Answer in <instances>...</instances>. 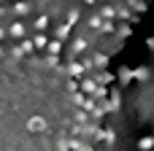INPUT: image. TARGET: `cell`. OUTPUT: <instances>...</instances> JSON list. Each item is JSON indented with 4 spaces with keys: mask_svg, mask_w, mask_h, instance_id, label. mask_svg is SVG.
<instances>
[{
    "mask_svg": "<svg viewBox=\"0 0 154 151\" xmlns=\"http://www.w3.org/2000/svg\"><path fill=\"white\" fill-rule=\"evenodd\" d=\"M97 16H100L103 22H114V16H116V5H114V3H106V5L97 11Z\"/></svg>",
    "mask_w": 154,
    "mask_h": 151,
    "instance_id": "obj_1",
    "label": "cell"
},
{
    "mask_svg": "<svg viewBox=\"0 0 154 151\" xmlns=\"http://www.w3.org/2000/svg\"><path fill=\"white\" fill-rule=\"evenodd\" d=\"M138 149L141 151H154V135H143L138 140Z\"/></svg>",
    "mask_w": 154,
    "mask_h": 151,
    "instance_id": "obj_2",
    "label": "cell"
},
{
    "mask_svg": "<svg viewBox=\"0 0 154 151\" xmlns=\"http://www.w3.org/2000/svg\"><path fill=\"white\" fill-rule=\"evenodd\" d=\"M111 81H114V73H108V70H103V73L95 76V84H100V86H106V84H111Z\"/></svg>",
    "mask_w": 154,
    "mask_h": 151,
    "instance_id": "obj_3",
    "label": "cell"
},
{
    "mask_svg": "<svg viewBox=\"0 0 154 151\" xmlns=\"http://www.w3.org/2000/svg\"><path fill=\"white\" fill-rule=\"evenodd\" d=\"M116 16H122V19H127V22H138V19L130 14V8H127V5H116Z\"/></svg>",
    "mask_w": 154,
    "mask_h": 151,
    "instance_id": "obj_4",
    "label": "cell"
},
{
    "mask_svg": "<svg viewBox=\"0 0 154 151\" xmlns=\"http://www.w3.org/2000/svg\"><path fill=\"white\" fill-rule=\"evenodd\" d=\"M92 62H95V68H106L108 65V54L97 51V54H92Z\"/></svg>",
    "mask_w": 154,
    "mask_h": 151,
    "instance_id": "obj_5",
    "label": "cell"
},
{
    "mask_svg": "<svg viewBox=\"0 0 154 151\" xmlns=\"http://www.w3.org/2000/svg\"><path fill=\"white\" fill-rule=\"evenodd\" d=\"M97 32H100V35H108V32L114 35V32H116V27H114V22H103V24L97 27Z\"/></svg>",
    "mask_w": 154,
    "mask_h": 151,
    "instance_id": "obj_6",
    "label": "cell"
},
{
    "mask_svg": "<svg viewBox=\"0 0 154 151\" xmlns=\"http://www.w3.org/2000/svg\"><path fill=\"white\" fill-rule=\"evenodd\" d=\"M100 24H103V19H100V16H97V11H95V14L89 16V22H87V27H92V30H97Z\"/></svg>",
    "mask_w": 154,
    "mask_h": 151,
    "instance_id": "obj_7",
    "label": "cell"
},
{
    "mask_svg": "<svg viewBox=\"0 0 154 151\" xmlns=\"http://www.w3.org/2000/svg\"><path fill=\"white\" fill-rule=\"evenodd\" d=\"M127 3H130V8H135V11H141V14L146 11V0H127Z\"/></svg>",
    "mask_w": 154,
    "mask_h": 151,
    "instance_id": "obj_8",
    "label": "cell"
},
{
    "mask_svg": "<svg viewBox=\"0 0 154 151\" xmlns=\"http://www.w3.org/2000/svg\"><path fill=\"white\" fill-rule=\"evenodd\" d=\"M103 140H106L108 146H114V143H116V132H114V130H106V135H103Z\"/></svg>",
    "mask_w": 154,
    "mask_h": 151,
    "instance_id": "obj_9",
    "label": "cell"
},
{
    "mask_svg": "<svg viewBox=\"0 0 154 151\" xmlns=\"http://www.w3.org/2000/svg\"><path fill=\"white\" fill-rule=\"evenodd\" d=\"M116 32H119V38H127L133 30H130V24H122V27H116Z\"/></svg>",
    "mask_w": 154,
    "mask_h": 151,
    "instance_id": "obj_10",
    "label": "cell"
},
{
    "mask_svg": "<svg viewBox=\"0 0 154 151\" xmlns=\"http://www.w3.org/2000/svg\"><path fill=\"white\" fill-rule=\"evenodd\" d=\"M119 76H122V81H130V76H133V70H130V68H122V70H119Z\"/></svg>",
    "mask_w": 154,
    "mask_h": 151,
    "instance_id": "obj_11",
    "label": "cell"
},
{
    "mask_svg": "<svg viewBox=\"0 0 154 151\" xmlns=\"http://www.w3.org/2000/svg\"><path fill=\"white\" fill-rule=\"evenodd\" d=\"M133 76H138V78H146V76H149V70H146V68H141V70H135Z\"/></svg>",
    "mask_w": 154,
    "mask_h": 151,
    "instance_id": "obj_12",
    "label": "cell"
},
{
    "mask_svg": "<svg viewBox=\"0 0 154 151\" xmlns=\"http://www.w3.org/2000/svg\"><path fill=\"white\" fill-rule=\"evenodd\" d=\"M146 46H149V49L154 51V38H146Z\"/></svg>",
    "mask_w": 154,
    "mask_h": 151,
    "instance_id": "obj_13",
    "label": "cell"
},
{
    "mask_svg": "<svg viewBox=\"0 0 154 151\" xmlns=\"http://www.w3.org/2000/svg\"><path fill=\"white\" fill-rule=\"evenodd\" d=\"M84 151H97V149H95V143H87V146H84Z\"/></svg>",
    "mask_w": 154,
    "mask_h": 151,
    "instance_id": "obj_14",
    "label": "cell"
},
{
    "mask_svg": "<svg viewBox=\"0 0 154 151\" xmlns=\"http://www.w3.org/2000/svg\"><path fill=\"white\" fill-rule=\"evenodd\" d=\"M103 3H119V0H103Z\"/></svg>",
    "mask_w": 154,
    "mask_h": 151,
    "instance_id": "obj_15",
    "label": "cell"
},
{
    "mask_svg": "<svg viewBox=\"0 0 154 151\" xmlns=\"http://www.w3.org/2000/svg\"><path fill=\"white\" fill-rule=\"evenodd\" d=\"M84 3H89V5H92V3H95V0H84Z\"/></svg>",
    "mask_w": 154,
    "mask_h": 151,
    "instance_id": "obj_16",
    "label": "cell"
}]
</instances>
